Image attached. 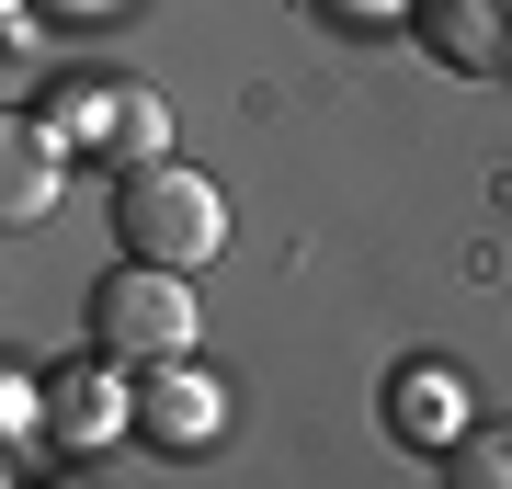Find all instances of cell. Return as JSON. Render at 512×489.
Instances as JSON below:
<instances>
[{"label":"cell","instance_id":"6da1fadb","mask_svg":"<svg viewBox=\"0 0 512 489\" xmlns=\"http://www.w3.org/2000/svg\"><path fill=\"white\" fill-rule=\"evenodd\" d=\"M114 251L148 262V273H205L228 251V194L183 160H148L114 182Z\"/></svg>","mask_w":512,"mask_h":489},{"label":"cell","instance_id":"7a4b0ae2","mask_svg":"<svg viewBox=\"0 0 512 489\" xmlns=\"http://www.w3.org/2000/svg\"><path fill=\"white\" fill-rule=\"evenodd\" d=\"M194 330H205L194 273L126 262V273H103V285H92V353H114V364H194Z\"/></svg>","mask_w":512,"mask_h":489},{"label":"cell","instance_id":"3957f363","mask_svg":"<svg viewBox=\"0 0 512 489\" xmlns=\"http://www.w3.org/2000/svg\"><path fill=\"white\" fill-rule=\"evenodd\" d=\"M46 444L57 455H103L114 433H137V376H114V353H80V364H46Z\"/></svg>","mask_w":512,"mask_h":489},{"label":"cell","instance_id":"277c9868","mask_svg":"<svg viewBox=\"0 0 512 489\" xmlns=\"http://www.w3.org/2000/svg\"><path fill=\"white\" fill-rule=\"evenodd\" d=\"M217 433H228V387L205 376V364H137V444L148 455L183 467V455H205Z\"/></svg>","mask_w":512,"mask_h":489},{"label":"cell","instance_id":"5b68a950","mask_svg":"<svg viewBox=\"0 0 512 489\" xmlns=\"http://www.w3.org/2000/svg\"><path fill=\"white\" fill-rule=\"evenodd\" d=\"M410 35L456 80H512V0H410Z\"/></svg>","mask_w":512,"mask_h":489},{"label":"cell","instance_id":"8992f818","mask_svg":"<svg viewBox=\"0 0 512 489\" xmlns=\"http://www.w3.org/2000/svg\"><path fill=\"white\" fill-rule=\"evenodd\" d=\"M387 433L421 444V455L456 444V433H467V387H456V364H433V353L399 364V376H387Z\"/></svg>","mask_w":512,"mask_h":489},{"label":"cell","instance_id":"52a82bcc","mask_svg":"<svg viewBox=\"0 0 512 489\" xmlns=\"http://www.w3.org/2000/svg\"><path fill=\"white\" fill-rule=\"evenodd\" d=\"M57 171H69V137H57L46 114H12V126H0V217L35 228L57 205Z\"/></svg>","mask_w":512,"mask_h":489},{"label":"cell","instance_id":"ba28073f","mask_svg":"<svg viewBox=\"0 0 512 489\" xmlns=\"http://www.w3.org/2000/svg\"><path fill=\"white\" fill-rule=\"evenodd\" d=\"M92 160H114V182L148 171V160H171V103L148 80H114V103H103V137H92Z\"/></svg>","mask_w":512,"mask_h":489},{"label":"cell","instance_id":"9c48e42d","mask_svg":"<svg viewBox=\"0 0 512 489\" xmlns=\"http://www.w3.org/2000/svg\"><path fill=\"white\" fill-rule=\"evenodd\" d=\"M433 467H444V489H512V421H467Z\"/></svg>","mask_w":512,"mask_h":489},{"label":"cell","instance_id":"30bf717a","mask_svg":"<svg viewBox=\"0 0 512 489\" xmlns=\"http://www.w3.org/2000/svg\"><path fill=\"white\" fill-rule=\"evenodd\" d=\"M319 23H342V35H387V23H410V0H319Z\"/></svg>","mask_w":512,"mask_h":489},{"label":"cell","instance_id":"8fae6325","mask_svg":"<svg viewBox=\"0 0 512 489\" xmlns=\"http://www.w3.org/2000/svg\"><path fill=\"white\" fill-rule=\"evenodd\" d=\"M57 23H103V12H126V0H46Z\"/></svg>","mask_w":512,"mask_h":489},{"label":"cell","instance_id":"7c38bea8","mask_svg":"<svg viewBox=\"0 0 512 489\" xmlns=\"http://www.w3.org/2000/svg\"><path fill=\"white\" fill-rule=\"evenodd\" d=\"M12 489H57V478H12Z\"/></svg>","mask_w":512,"mask_h":489}]
</instances>
